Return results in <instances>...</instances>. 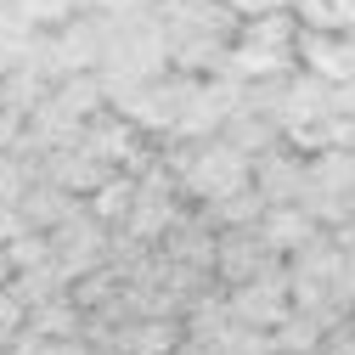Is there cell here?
Returning <instances> with one entry per match:
<instances>
[{"mask_svg": "<svg viewBox=\"0 0 355 355\" xmlns=\"http://www.w3.org/2000/svg\"><path fill=\"white\" fill-rule=\"evenodd\" d=\"M304 209L316 214L322 226H344V220H355V147H327V153H310Z\"/></svg>", "mask_w": 355, "mask_h": 355, "instance_id": "6da1fadb", "label": "cell"}, {"mask_svg": "<svg viewBox=\"0 0 355 355\" xmlns=\"http://www.w3.org/2000/svg\"><path fill=\"white\" fill-rule=\"evenodd\" d=\"M46 243H51V259H57V271L68 277V288H73V277H85V271H96V265L107 259V248H113V226H102V220L91 214V209H73V214H62L57 226L46 232Z\"/></svg>", "mask_w": 355, "mask_h": 355, "instance_id": "7a4b0ae2", "label": "cell"}, {"mask_svg": "<svg viewBox=\"0 0 355 355\" xmlns=\"http://www.w3.org/2000/svg\"><path fill=\"white\" fill-rule=\"evenodd\" d=\"M226 299H232V316H237V322L271 333V327L288 316V310H293L288 259H282V265H271V271H259V277H248V282H237V288H226Z\"/></svg>", "mask_w": 355, "mask_h": 355, "instance_id": "3957f363", "label": "cell"}, {"mask_svg": "<svg viewBox=\"0 0 355 355\" xmlns=\"http://www.w3.org/2000/svg\"><path fill=\"white\" fill-rule=\"evenodd\" d=\"M271 265H282V254L265 243L259 232V220L254 226H232V232H220V254H214V282L220 288H237L259 271H271Z\"/></svg>", "mask_w": 355, "mask_h": 355, "instance_id": "277c9868", "label": "cell"}, {"mask_svg": "<svg viewBox=\"0 0 355 355\" xmlns=\"http://www.w3.org/2000/svg\"><path fill=\"white\" fill-rule=\"evenodd\" d=\"M304 175H310V158L282 136L277 147L254 153V187L265 203H304Z\"/></svg>", "mask_w": 355, "mask_h": 355, "instance_id": "5b68a950", "label": "cell"}, {"mask_svg": "<svg viewBox=\"0 0 355 355\" xmlns=\"http://www.w3.org/2000/svg\"><path fill=\"white\" fill-rule=\"evenodd\" d=\"M40 175H51V181H57V187H68L73 198H91L113 169H107L91 147H85V141H68V147H51L46 158H40Z\"/></svg>", "mask_w": 355, "mask_h": 355, "instance_id": "8992f818", "label": "cell"}, {"mask_svg": "<svg viewBox=\"0 0 355 355\" xmlns=\"http://www.w3.org/2000/svg\"><path fill=\"white\" fill-rule=\"evenodd\" d=\"M299 68L322 73V79H349L355 73V51H349V34H333V28H304L299 23Z\"/></svg>", "mask_w": 355, "mask_h": 355, "instance_id": "52a82bcc", "label": "cell"}, {"mask_svg": "<svg viewBox=\"0 0 355 355\" xmlns=\"http://www.w3.org/2000/svg\"><path fill=\"white\" fill-rule=\"evenodd\" d=\"M259 232H265V243H271V248L288 259L293 248H304L310 237L322 232V220L310 214L304 203H265V214H259Z\"/></svg>", "mask_w": 355, "mask_h": 355, "instance_id": "ba28073f", "label": "cell"}, {"mask_svg": "<svg viewBox=\"0 0 355 355\" xmlns=\"http://www.w3.org/2000/svg\"><path fill=\"white\" fill-rule=\"evenodd\" d=\"M79 203H85V198H73L68 187H57L51 175H34V181L23 187V198H17V209H23V220H28L34 232H51L57 220H62V214H73Z\"/></svg>", "mask_w": 355, "mask_h": 355, "instance_id": "9c48e42d", "label": "cell"}, {"mask_svg": "<svg viewBox=\"0 0 355 355\" xmlns=\"http://www.w3.org/2000/svg\"><path fill=\"white\" fill-rule=\"evenodd\" d=\"M85 209H91L102 226H113V232H119L124 220H130V209H136V175H130V169H113L107 181H102L91 198H85Z\"/></svg>", "mask_w": 355, "mask_h": 355, "instance_id": "30bf717a", "label": "cell"}, {"mask_svg": "<svg viewBox=\"0 0 355 355\" xmlns=\"http://www.w3.org/2000/svg\"><path fill=\"white\" fill-rule=\"evenodd\" d=\"M220 136L254 158V153H265V147H277V141H282V124H277V119H265V113H254V107H237V113L226 119V130H220Z\"/></svg>", "mask_w": 355, "mask_h": 355, "instance_id": "8fae6325", "label": "cell"}, {"mask_svg": "<svg viewBox=\"0 0 355 355\" xmlns=\"http://www.w3.org/2000/svg\"><path fill=\"white\" fill-rule=\"evenodd\" d=\"M322 316H310V310H288V316L271 327V344H277V355H304V349H322Z\"/></svg>", "mask_w": 355, "mask_h": 355, "instance_id": "7c38bea8", "label": "cell"}, {"mask_svg": "<svg viewBox=\"0 0 355 355\" xmlns=\"http://www.w3.org/2000/svg\"><path fill=\"white\" fill-rule=\"evenodd\" d=\"M293 17H299L304 28L355 34V0H293Z\"/></svg>", "mask_w": 355, "mask_h": 355, "instance_id": "4fadbf2b", "label": "cell"}, {"mask_svg": "<svg viewBox=\"0 0 355 355\" xmlns=\"http://www.w3.org/2000/svg\"><path fill=\"white\" fill-rule=\"evenodd\" d=\"M203 214L214 220L220 232H232V226H254V220L265 214V198H259V187H243V192L220 198V203H203Z\"/></svg>", "mask_w": 355, "mask_h": 355, "instance_id": "5bb4252c", "label": "cell"}, {"mask_svg": "<svg viewBox=\"0 0 355 355\" xmlns=\"http://www.w3.org/2000/svg\"><path fill=\"white\" fill-rule=\"evenodd\" d=\"M12 12L28 23V28H57L79 12V0H12Z\"/></svg>", "mask_w": 355, "mask_h": 355, "instance_id": "9a60e30c", "label": "cell"}, {"mask_svg": "<svg viewBox=\"0 0 355 355\" xmlns=\"http://www.w3.org/2000/svg\"><path fill=\"white\" fill-rule=\"evenodd\" d=\"M169 355H220V349H214V344H203V338H181Z\"/></svg>", "mask_w": 355, "mask_h": 355, "instance_id": "2e32d148", "label": "cell"}, {"mask_svg": "<svg viewBox=\"0 0 355 355\" xmlns=\"http://www.w3.org/2000/svg\"><path fill=\"white\" fill-rule=\"evenodd\" d=\"M12 282V259H6V248H0V288Z\"/></svg>", "mask_w": 355, "mask_h": 355, "instance_id": "e0dca14e", "label": "cell"}, {"mask_svg": "<svg viewBox=\"0 0 355 355\" xmlns=\"http://www.w3.org/2000/svg\"><path fill=\"white\" fill-rule=\"evenodd\" d=\"M349 51H355V34H349Z\"/></svg>", "mask_w": 355, "mask_h": 355, "instance_id": "ac0fdd59", "label": "cell"}]
</instances>
